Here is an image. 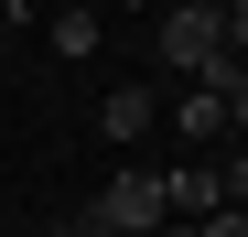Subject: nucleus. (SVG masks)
Masks as SVG:
<instances>
[{
    "instance_id": "6",
    "label": "nucleus",
    "mask_w": 248,
    "mask_h": 237,
    "mask_svg": "<svg viewBox=\"0 0 248 237\" xmlns=\"http://www.w3.org/2000/svg\"><path fill=\"white\" fill-rule=\"evenodd\" d=\"M44 44H54V54H97V11H54Z\"/></svg>"
},
{
    "instance_id": "9",
    "label": "nucleus",
    "mask_w": 248,
    "mask_h": 237,
    "mask_svg": "<svg viewBox=\"0 0 248 237\" xmlns=\"http://www.w3.org/2000/svg\"><path fill=\"white\" fill-rule=\"evenodd\" d=\"M194 237H248V216H237V205H227V216H205V226H194Z\"/></svg>"
},
{
    "instance_id": "1",
    "label": "nucleus",
    "mask_w": 248,
    "mask_h": 237,
    "mask_svg": "<svg viewBox=\"0 0 248 237\" xmlns=\"http://www.w3.org/2000/svg\"><path fill=\"white\" fill-rule=\"evenodd\" d=\"M151 54L173 65L184 87H216V97L248 75V65L227 54V11H205V0H194V11H162V22H151Z\"/></svg>"
},
{
    "instance_id": "8",
    "label": "nucleus",
    "mask_w": 248,
    "mask_h": 237,
    "mask_svg": "<svg viewBox=\"0 0 248 237\" xmlns=\"http://www.w3.org/2000/svg\"><path fill=\"white\" fill-rule=\"evenodd\" d=\"M44 237H97V216H87V205H76V216H54Z\"/></svg>"
},
{
    "instance_id": "7",
    "label": "nucleus",
    "mask_w": 248,
    "mask_h": 237,
    "mask_svg": "<svg viewBox=\"0 0 248 237\" xmlns=\"http://www.w3.org/2000/svg\"><path fill=\"white\" fill-rule=\"evenodd\" d=\"M227 130L248 140V75H237V87H227Z\"/></svg>"
},
{
    "instance_id": "11",
    "label": "nucleus",
    "mask_w": 248,
    "mask_h": 237,
    "mask_svg": "<svg viewBox=\"0 0 248 237\" xmlns=\"http://www.w3.org/2000/svg\"><path fill=\"white\" fill-rule=\"evenodd\" d=\"M11 237H22V226H11Z\"/></svg>"
},
{
    "instance_id": "4",
    "label": "nucleus",
    "mask_w": 248,
    "mask_h": 237,
    "mask_svg": "<svg viewBox=\"0 0 248 237\" xmlns=\"http://www.w3.org/2000/svg\"><path fill=\"white\" fill-rule=\"evenodd\" d=\"M162 216H173V226L227 216V183H216V162H162Z\"/></svg>"
},
{
    "instance_id": "3",
    "label": "nucleus",
    "mask_w": 248,
    "mask_h": 237,
    "mask_svg": "<svg viewBox=\"0 0 248 237\" xmlns=\"http://www.w3.org/2000/svg\"><path fill=\"white\" fill-rule=\"evenodd\" d=\"M162 130L184 140V162H216V140H237V130H227V97H216V87H184L173 108H162Z\"/></svg>"
},
{
    "instance_id": "10",
    "label": "nucleus",
    "mask_w": 248,
    "mask_h": 237,
    "mask_svg": "<svg viewBox=\"0 0 248 237\" xmlns=\"http://www.w3.org/2000/svg\"><path fill=\"white\" fill-rule=\"evenodd\" d=\"M0 237H11V205H0Z\"/></svg>"
},
{
    "instance_id": "5",
    "label": "nucleus",
    "mask_w": 248,
    "mask_h": 237,
    "mask_svg": "<svg viewBox=\"0 0 248 237\" xmlns=\"http://www.w3.org/2000/svg\"><path fill=\"white\" fill-rule=\"evenodd\" d=\"M97 130H108V140H151V130H162V108H151V87H108V108H97Z\"/></svg>"
},
{
    "instance_id": "2",
    "label": "nucleus",
    "mask_w": 248,
    "mask_h": 237,
    "mask_svg": "<svg viewBox=\"0 0 248 237\" xmlns=\"http://www.w3.org/2000/svg\"><path fill=\"white\" fill-rule=\"evenodd\" d=\"M108 237H162V226H173V216H162V173L151 162H130V173H108V194H97V205H87Z\"/></svg>"
}]
</instances>
